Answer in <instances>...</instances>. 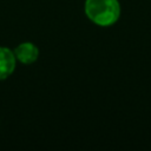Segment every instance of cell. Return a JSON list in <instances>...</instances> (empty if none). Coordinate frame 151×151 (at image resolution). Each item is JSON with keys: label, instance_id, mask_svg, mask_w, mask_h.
<instances>
[{"label": "cell", "instance_id": "cell-1", "mask_svg": "<svg viewBox=\"0 0 151 151\" xmlns=\"http://www.w3.org/2000/svg\"><path fill=\"white\" fill-rule=\"evenodd\" d=\"M85 14L96 25L107 27L120 17L118 0H85Z\"/></svg>", "mask_w": 151, "mask_h": 151}, {"label": "cell", "instance_id": "cell-2", "mask_svg": "<svg viewBox=\"0 0 151 151\" xmlns=\"http://www.w3.org/2000/svg\"><path fill=\"white\" fill-rule=\"evenodd\" d=\"M13 53L17 61H20L21 64L25 65H29L38 59L39 48L32 42H22L14 48Z\"/></svg>", "mask_w": 151, "mask_h": 151}, {"label": "cell", "instance_id": "cell-3", "mask_svg": "<svg viewBox=\"0 0 151 151\" xmlns=\"http://www.w3.org/2000/svg\"><path fill=\"white\" fill-rule=\"evenodd\" d=\"M17 59L13 51L7 47L0 46V80L8 78L15 68Z\"/></svg>", "mask_w": 151, "mask_h": 151}]
</instances>
